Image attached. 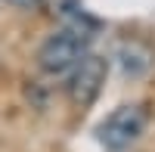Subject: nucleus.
<instances>
[{"instance_id":"1","label":"nucleus","mask_w":155,"mask_h":152,"mask_svg":"<svg viewBox=\"0 0 155 152\" xmlns=\"http://www.w3.org/2000/svg\"><path fill=\"white\" fill-rule=\"evenodd\" d=\"M87 47H90V31L65 25V28L53 31L41 44V50H37V65H41L44 74H53V78L56 74H65L90 53Z\"/></svg>"},{"instance_id":"2","label":"nucleus","mask_w":155,"mask_h":152,"mask_svg":"<svg viewBox=\"0 0 155 152\" xmlns=\"http://www.w3.org/2000/svg\"><path fill=\"white\" fill-rule=\"evenodd\" d=\"M143 131H146V109L143 106H118L96 127V137L109 152H121L130 143H137Z\"/></svg>"},{"instance_id":"3","label":"nucleus","mask_w":155,"mask_h":152,"mask_svg":"<svg viewBox=\"0 0 155 152\" xmlns=\"http://www.w3.org/2000/svg\"><path fill=\"white\" fill-rule=\"evenodd\" d=\"M106 71H109L106 59H102V56H93V53H87V56L71 68V78H68V99H71L78 109L93 106V99L99 96L102 84H106Z\"/></svg>"},{"instance_id":"4","label":"nucleus","mask_w":155,"mask_h":152,"mask_svg":"<svg viewBox=\"0 0 155 152\" xmlns=\"http://www.w3.org/2000/svg\"><path fill=\"white\" fill-rule=\"evenodd\" d=\"M12 6H22V9H28V6H37V0H9Z\"/></svg>"}]
</instances>
